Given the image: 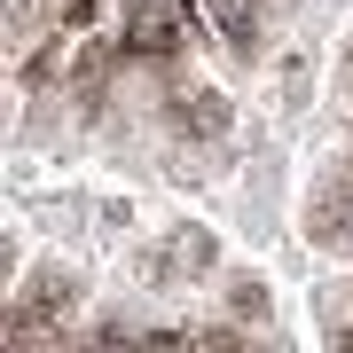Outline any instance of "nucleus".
<instances>
[{
	"label": "nucleus",
	"instance_id": "obj_2",
	"mask_svg": "<svg viewBox=\"0 0 353 353\" xmlns=\"http://www.w3.org/2000/svg\"><path fill=\"white\" fill-rule=\"evenodd\" d=\"M252 16H259V0H204V24H212L228 48H252Z\"/></svg>",
	"mask_w": 353,
	"mask_h": 353
},
{
	"label": "nucleus",
	"instance_id": "obj_3",
	"mask_svg": "<svg viewBox=\"0 0 353 353\" xmlns=\"http://www.w3.org/2000/svg\"><path fill=\"white\" fill-rule=\"evenodd\" d=\"M228 299H236V314H252V322L267 314V290H259V283H236V290H228Z\"/></svg>",
	"mask_w": 353,
	"mask_h": 353
},
{
	"label": "nucleus",
	"instance_id": "obj_1",
	"mask_svg": "<svg viewBox=\"0 0 353 353\" xmlns=\"http://www.w3.org/2000/svg\"><path fill=\"white\" fill-rule=\"evenodd\" d=\"M118 48L126 55H173L181 48V0H126Z\"/></svg>",
	"mask_w": 353,
	"mask_h": 353
}]
</instances>
